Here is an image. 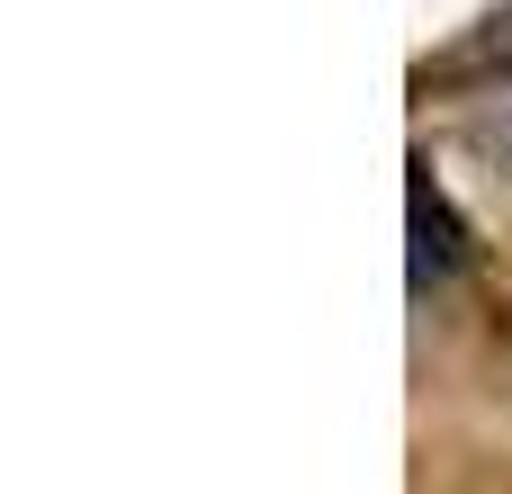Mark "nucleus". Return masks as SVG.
Wrapping results in <instances>:
<instances>
[{"mask_svg": "<svg viewBox=\"0 0 512 494\" xmlns=\"http://www.w3.org/2000/svg\"><path fill=\"white\" fill-rule=\"evenodd\" d=\"M495 54H504V63H512V9H504V36H495Z\"/></svg>", "mask_w": 512, "mask_h": 494, "instance_id": "2", "label": "nucleus"}, {"mask_svg": "<svg viewBox=\"0 0 512 494\" xmlns=\"http://www.w3.org/2000/svg\"><path fill=\"white\" fill-rule=\"evenodd\" d=\"M450 261H459V243H450V207H441L432 171H414V288H432Z\"/></svg>", "mask_w": 512, "mask_h": 494, "instance_id": "1", "label": "nucleus"}]
</instances>
